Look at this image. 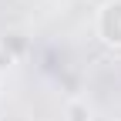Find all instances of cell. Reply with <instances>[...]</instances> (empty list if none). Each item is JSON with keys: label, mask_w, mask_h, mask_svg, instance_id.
Returning <instances> with one entry per match:
<instances>
[{"label": "cell", "mask_w": 121, "mask_h": 121, "mask_svg": "<svg viewBox=\"0 0 121 121\" xmlns=\"http://www.w3.org/2000/svg\"><path fill=\"white\" fill-rule=\"evenodd\" d=\"M64 121H98V111H94V104L87 98H67Z\"/></svg>", "instance_id": "obj_3"}, {"label": "cell", "mask_w": 121, "mask_h": 121, "mask_svg": "<svg viewBox=\"0 0 121 121\" xmlns=\"http://www.w3.org/2000/svg\"><path fill=\"white\" fill-rule=\"evenodd\" d=\"M51 4H67V0H51Z\"/></svg>", "instance_id": "obj_4"}, {"label": "cell", "mask_w": 121, "mask_h": 121, "mask_svg": "<svg viewBox=\"0 0 121 121\" xmlns=\"http://www.w3.org/2000/svg\"><path fill=\"white\" fill-rule=\"evenodd\" d=\"M24 54V37L20 34H4L0 37V71H10Z\"/></svg>", "instance_id": "obj_2"}, {"label": "cell", "mask_w": 121, "mask_h": 121, "mask_svg": "<svg viewBox=\"0 0 121 121\" xmlns=\"http://www.w3.org/2000/svg\"><path fill=\"white\" fill-rule=\"evenodd\" d=\"M98 37L108 47H121V0H108L98 10Z\"/></svg>", "instance_id": "obj_1"}]
</instances>
